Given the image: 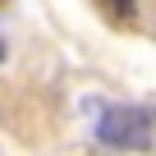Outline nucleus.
Listing matches in <instances>:
<instances>
[{"label":"nucleus","mask_w":156,"mask_h":156,"mask_svg":"<svg viewBox=\"0 0 156 156\" xmlns=\"http://www.w3.org/2000/svg\"><path fill=\"white\" fill-rule=\"evenodd\" d=\"M97 138L115 151H147L151 147V110L147 106H110L97 124Z\"/></svg>","instance_id":"obj_1"},{"label":"nucleus","mask_w":156,"mask_h":156,"mask_svg":"<svg viewBox=\"0 0 156 156\" xmlns=\"http://www.w3.org/2000/svg\"><path fill=\"white\" fill-rule=\"evenodd\" d=\"M0 60H5V41H0Z\"/></svg>","instance_id":"obj_2"}]
</instances>
